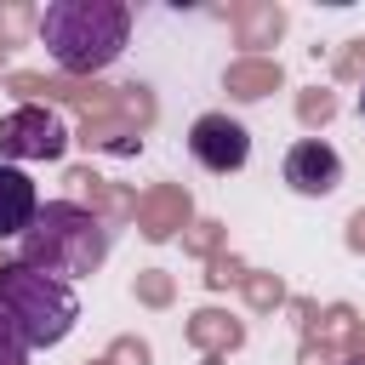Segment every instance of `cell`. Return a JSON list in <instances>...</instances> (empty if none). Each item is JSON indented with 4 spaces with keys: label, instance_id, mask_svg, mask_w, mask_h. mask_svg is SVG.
Listing matches in <instances>:
<instances>
[{
    "label": "cell",
    "instance_id": "6da1fadb",
    "mask_svg": "<svg viewBox=\"0 0 365 365\" xmlns=\"http://www.w3.org/2000/svg\"><path fill=\"white\" fill-rule=\"evenodd\" d=\"M40 40L63 74H97L125 51L131 6L125 0H51L40 11Z\"/></svg>",
    "mask_w": 365,
    "mask_h": 365
},
{
    "label": "cell",
    "instance_id": "7a4b0ae2",
    "mask_svg": "<svg viewBox=\"0 0 365 365\" xmlns=\"http://www.w3.org/2000/svg\"><path fill=\"white\" fill-rule=\"evenodd\" d=\"M103 257H108V228L91 205H74V200H46L34 211V222L17 234V262L40 268L63 285L80 274H97Z\"/></svg>",
    "mask_w": 365,
    "mask_h": 365
},
{
    "label": "cell",
    "instance_id": "3957f363",
    "mask_svg": "<svg viewBox=\"0 0 365 365\" xmlns=\"http://www.w3.org/2000/svg\"><path fill=\"white\" fill-rule=\"evenodd\" d=\"M0 314L17 325V336H23L29 354H34V348H57V342L74 331L80 297H74V285H63V279H51V274H40V268L6 262V268H0Z\"/></svg>",
    "mask_w": 365,
    "mask_h": 365
},
{
    "label": "cell",
    "instance_id": "277c9868",
    "mask_svg": "<svg viewBox=\"0 0 365 365\" xmlns=\"http://www.w3.org/2000/svg\"><path fill=\"white\" fill-rule=\"evenodd\" d=\"M68 154V125L46 103H23L0 114V165H29V160H63Z\"/></svg>",
    "mask_w": 365,
    "mask_h": 365
},
{
    "label": "cell",
    "instance_id": "5b68a950",
    "mask_svg": "<svg viewBox=\"0 0 365 365\" xmlns=\"http://www.w3.org/2000/svg\"><path fill=\"white\" fill-rule=\"evenodd\" d=\"M188 154H194L205 171L228 177V171H240V165L251 160V131H245L234 114H200V120L188 125Z\"/></svg>",
    "mask_w": 365,
    "mask_h": 365
},
{
    "label": "cell",
    "instance_id": "8992f818",
    "mask_svg": "<svg viewBox=\"0 0 365 365\" xmlns=\"http://www.w3.org/2000/svg\"><path fill=\"white\" fill-rule=\"evenodd\" d=\"M285 182H291L297 194L319 200V194H331V188L342 182V154H336L331 143H319V137H302V143L285 148Z\"/></svg>",
    "mask_w": 365,
    "mask_h": 365
},
{
    "label": "cell",
    "instance_id": "52a82bcc",
    "mask_svg": "<svg viewBox=\"0 0 365 365\" xmlns=\"http://www.w3.org/2000/svg\"><path fill=\"white\" fill-rule=\"evenodd\" d=\"M40 211V194H34V177L23 165H0V240H17Z\"/></svg>",
    "mask_w": 365,
    "mask_h": 365
},
{
    "label": "cell",
    "instance_id": "ba28073f",
    "mask_svg": "<svg viewBox=\"0 0 365 365\" xmlns=\"http://www.w3.org/2000/svg\"><path fill=\"white\" fill-rule=\"evenodd\" d=\"M0 365H29V342L17 336V325L0 314Z\"/></svg>",
    "mask_w": 365,
    "mask_h": 365
},
{
    "label": "cell",
    "instance_id": "9c48e42d",
    "mask_svg": "<svg viewBox=\"0 0 365 365\" xmlns=\"http://www.w3.org/2000/svg\"><path fill=\"white\" fill-rule=\"evenodd\" d=\"M342 365H365V354H354V359H342Z\"/></svg>",
    "mask_w": 365,
    "mask_h": 365
},
{
    "label": "cell",
    "instance_id": "30bf717a",
    "mask_svg": "<svg viewBox=\"0 0 365 365\" xmlns=\"http://www.w3.org/2000/svg\"><path fill=\"white\" fill-rule=\"evenodd\" d=\"M359 114H365V91H359Z\"/></svg>",
    "mask_w": 365,
    "mask_h": 365
}]
</instances>
